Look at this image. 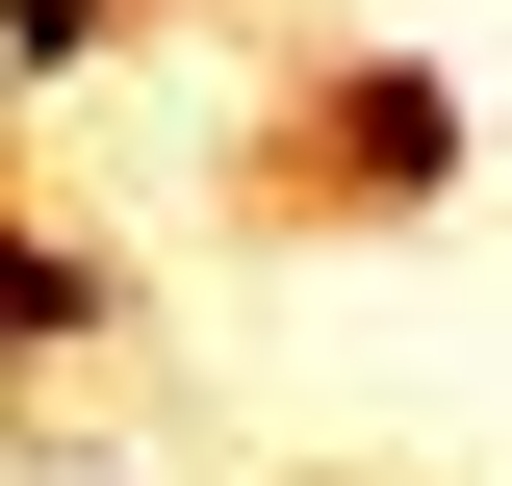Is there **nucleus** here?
Segmentation results:
<instances>
[{
  "instance_id": "1",
  "label": "nucleus",
  "mask_w": 512,
  "mask_h": 486,
  "mask_svg": "<svg viewBox=\"0 0 512 486\" xmlns=\"http://www.w3.org/2000/svg\"><path fill=\"white\" fill-rule=\"evenodd\" d=\"M308 154H333V180H384V205H436V180H461V77H410V52H333Z\"/></svg>"
},
{
  "instance_id": "2",
  "label": "nucleus",
  "mask_w": 512,
  "mask_h": 486,
  "mask_svg": "<svg viewBox=\"0 0 512 486\" xmlns=\"http://www.w3.org/2000/svg\"><path fill=\"white\" fill-rule=\"evenodd\" d=\"M103 333H128V256H77V231L0 205V384H26V359H103Z\"/></svg>"
},
{
  "instance_id": "3",
  "label": "nucleus",
  "mask_w": 512,
  "mask_h": 486,
  "mask_svg": "<svg viewBox=\"0 0 512 486\" xmlns=\"http://www.w3.org/2000/svg\"><path fill=\"white\" fill-rule=\"evenodd\" d=\"M128 52V0H0V103H52V77Z\"/></svg>"
}]
</instances>
